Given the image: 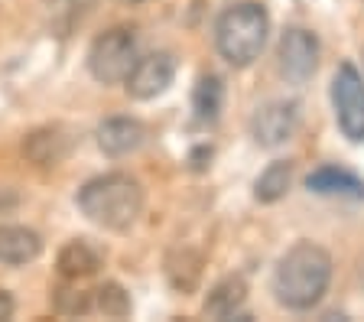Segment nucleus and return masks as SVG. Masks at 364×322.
<instances>
[{
  "instance_id": "f257e3e1",
  "label": "nucleus",
  "mask_w": 364,
  "mask_h": 322,
  "mask_svg": "<svg viewBox=\"0 0 364 322\" xmlns=\"http://www.w3.org/2000/svg\"><path fill=\"white\" fill-rule=\"evenodd\" d=\"M332 284V257L326 247L299 241L280 257L273 270V293L277 303L293 313H309L312 306L322 303Z\"/></svg>"
},
{
  "instance_id": "f03ea898",
  "label": "nucleus",
  "mask_w": 364,
  "mask_h": 322,
  "mask_svg": "<svg viewBox=\"0 0 364 322\" xmlns=\"http://www.w3.org/2000/svg\"><path fill=\"white\" fill-rule=\"evenodd\" d=\"M78 212L107 231H127L144 212V186L127 173H105L78 189Z\"/></svg>"
},
{
  "instance_id": "7ed1b4c3",
  "label": "nucleus",
  "mask_w": 364,
  "mask_h": 322,
  "mask_svg": "<svg viewBox=\"0 0 364 322\" xmlns=\"http://www.w3.org/2000/svg\"><path fill=\"white\" fill-rule=\"evenodd\" d=\"M267 33H270V16L260 4L244 0L228 7L215 23V46H218L221 59L235 69H247L254 59H260L267 46Z\"/></svg>"
},
{
  "instance_id": "20e7f679",
  "label": "nucleus",
  "mask_w": 364,
  "mask_h": 322,
  "mask_svg": "<svg viewBox=\"0 0 364 322\" xmlns=\"http://www.w3.org/2000/svg\"><path fill=\"white\" fill-rule=\"evenodd\" d=\"M136 59H140L136 55V36L127 26L105 30L88 46V72L101 85H121L130 75Z\"/></svg>"
},
{
  "instance_id": "39448f33",
  "label": "nucleus",
  "mask_w": 364,
  "mask_h": 322,
  "mask_svg": "<svg viewBox=\"0 0 364 322\" xmlns=\"http://www.w3.org/2000/svg\"><path fill=\"white\" fill-rule=\"evenodd\" d=\"M332 107H335L338 131L351 144H361L364 140V78L351 62H341L332 78Z\"/></svg>"
},
{
  "instance_id": "423d86ee",
  "label": "nucleus",
  "mask_w": 364,
  "mask_h": 322,
  "mask_svg": "<svg viewBox=\"0 0 364 322\" xmlns=\"http://www.w3.org/2000/svg\"><path fill=\"white\" fill-rule=\"evenodd\" d=\"M277 65L289 85H306L318 69V39L303 26H289L277 46Z\"/></svg>"
},
{
  "instance_id": "0eeeda50",
  "label": "nucleus",
  "mask_w": 364,
  "mask_h": 322,
  "mask_svg": "<svg viewBox=\"0 0 364 322\" xmlns=\"http://www.w3.org/2000/svg\"><path fill=\"white\" fill-rule=\"evenodd\" d=\"M296 131H299V104L287 98L267 101L250 117V137L257 140L260 146H267V150L293 140Z\"/></svg>"
},
{
  "instance_id": "6e6552de",
  "label": "nucleus",
  "mask_w": 364,
  "mask_h": 322,
  "mask_svg": "<svg viewBox=\"0 0 364 322\" xmlns=\"http://www.w3.org/2000/svg\"><path fill=\"white\" fill-rule=\"evenodd\" d=\"M176 78V59L169 53H150L144 59L134 62L130 75L124 78V88H127L130 98L136 101H153L166 92Z\"/></svg>"
},
{
  "instance_id": "1a4fd4ad",
  "label": "nucleus",
  "mask_w": 364,
  "mask_h": 322,
  "mask_svg": "<svg viewBox=\"0 0 364 322\" xmlns=\"http://www.w3.org/2000/svg\"><path fill=\"white\" fill-rule=\"evenodd\" d=\"M146 140V127L136 117H107L98 127V146L107 156H130Z\"/></svg>"
},
{
  "instance_id": "9d476101",
  "label": "nucleus",
  "mask_w": 364,
  "mask_h": 322,
  "mask_svg": "<svg viewBox=\"0 0 364 322\" xmlns=\"http://www.w3.org/2000/svg\"><path fill=\"white\" fill-rule=\"evenodd\" d=\"M43 254V238L26 225H0V264L23 267Z\"/></svg>"
},
{
  "instance_id": "9b49d317",
  "label": "nucleus",
  "mask_w": 364,
  "mask_h": 322,
  "mask_svg": "<svg viewBox=\"0 0 364 322\" xmlns=\"http://www.w3.org/2000/svg\"><path fill=\"white\" fill-rule=\"evenodd\" d=\"M244 303H247V280H244L241 274H228L225 280H218V284L208 290L202 313L208 316V319H235Z\"/></svg>"
},
{
  "instance_id": "f8f14e48",
  "label": "nucleus",
  "mask_w": 364,
  "mask_h": 322,
  "mask_svg": "<svg viewBox=\"0 0 364 322\" xmlns=\"http://www.w3.org/2000/svg\"><path fill=\"white\" fill-rule=\"evenodd\" d=\"M72 150V137L62 127H39L23 140V156L36 166H55L62 163Z\"/></svg>"
},
{
  "instance_id": "ddd939ff",
  "label": "nucleus",
  "mask_w": 364,
  "mask_h": 322,
  "mask_svg": "<svg viewBox=\"0 0 364 322\" xmlns=\"http://www.w3.org/2000/svg\"><path fill=\"white\" fill-rule=\"evenodd\" d=\"M306 189L316 192V195H345V199L364 202V179L341 166H322L316 173H309Z\"/></svg>"
},
{
  "instance_id": "4468645a",
  "label": "nucleus",
  "mask_w": 364,
  "mask_h": 322,
  "mask_svg": "<svg viewBox=\"0 0 364 322\" xmlns=\"http://www.w3.org/2000/svg\"><path fill=\"white\" fill-rule=\"evenodd\" d=\"M55 267H59L62 280H85V277L98 274L101 254H98V247L88 245L85 238H75V241H68V245L59 251Z\"/></svg>"
},
{
  "instance_id": "2eb2a0df",
  "label": "nucleus",
  "mask_w": 364,
  "mask_h": 322,
  "mask_svg": "<svg viewBox=\"0 0 364 322\" xmlns=\"http://www.w3.org/2000/svg\"><path fill=\"white\" fill-rule=\"evenodd\" d=\"M225 107V85L218 75H202L196 82V92H192V111H196V121L202 124H215Z\"/></svg>"
},
{
  "instance_id": "dca6fc26",
  "label": "nucleus",
  "mask_w": 364,
  "mask_h": 322,
  "mask_svg": "<svg viewBox=\"0 0 364 322\" xmlns=\"http://www.w3.org/2000/svg\"><path fill=\"white\" fill-rule=\"evenodd\" d=\"M289 183H293V163L287 160L270 163L254 183V199L264 202V205H273L289 192Z\"/></svg>"
},
{
  "instance_id": "f3484780",
  "label": "nucleus",
  "mask_w": 364,
  "mask_h": 322,
  "mask_svg": "<svg viewBox=\"0 0 364 322\" xmlns=\"http://www.w3.org/2000/svg\"><path fill=\"white\" fill-rule=\"evenodd\" d=\"M91 309H98L107 319H127L130 316V293L124 290L121 284H105L95 290V299H91Z\"/></svg>"
},
{
  "instance_id": "a211bd4d",
  "label": "nucleus",
  "mask_w": 364,
  "mask_h": 322,
  "mask_svg": "<svg viewBox=\"0 0 364 322\" xmlns=\"http://www.w3.org/2000/svg\"><path fill=\"white\" fill-rule=\"evenodd\" d=\"M166 274H169V280H173V286H179V290H192V286L198 284L202 267H198V257L192 251H176L166 261Z\"/></svg>"
},
{
  "instance_id": "6ab92c4d",
  "label": "nucleus",
  "mask_w": 364,
  "mask_h": 322,
  "mask_svg": "<svg viewBox=\"0 0 364 322\" xmlns=\"http://www.w3.org/2000/svg\"><path fill=\"white\" fill-rule=\"evenodd\" d=\"M55 309L65 316H78V313H88L91 309V299H88V293H82V290L59 286V290H55Z\"/></svg>"
},
{
  "instance_id": "aec40b11",
  "label": "nucleus",
  "mask_w": 364,
  "mask_h": 322,
  "mask_svg": "<svg viewBox=\"0 0 364 322\" xmlns=\"http://www.w3.org/2000/svg\"><path fill=\"white\" fill-rule=\"evenodd\" d=\"M14 309H16L14 296H10L7 290H0V322H7L10 316H14Z\"/></svg>"
}]
</instances>
